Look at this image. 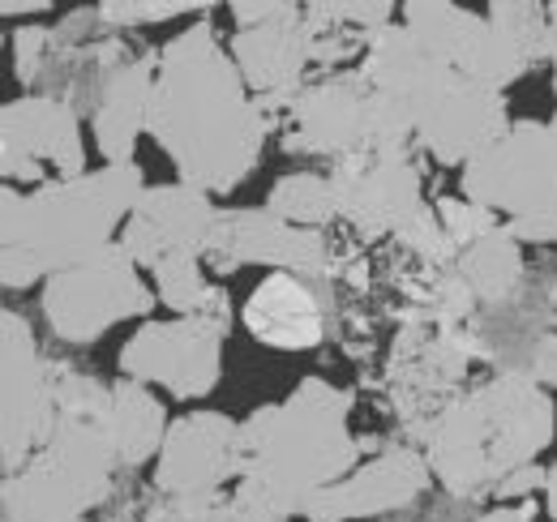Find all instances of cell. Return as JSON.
<instances>
[{
	"mask_svg": "<svg viewBox=\"0 0 557 522\" xmlns=\"http://www.w3.org/2000/svg\"><path fill=\"white\" fill-rule=\"evenodd\" d=\"M245 330L275 351H313L326 338V300L309 278L275 270L245 300Z\"/></svg>",
	"mask_w": 557,
	"mask_h": 522,
	"instance_id": "20",
	"label": "cell"
},
{
	"mask_svg": "<svg viewBox=\"0 0 557 522\" xmlns=\"http://www.w3.org/2000/svg\"><path fill=\"white\" fill-rule=\"evenodd\" d=\"M300 13V4H262V0H236L232 4V17H236V26L245 30V26H271V22H283V17H296Z\"/></svg>",
	"mask_w": 557,
	"mask_h": 522,
	"instance_id": "37",
	"label": "cell"
},
{
	"mask_svg": "<svg viewBox=\"0 0 557 522\" xmlns=\"http://www.w3.org/2000/svg\"><path fill=\"white\" fill-rule=\"evenodd\" d=\"M95 13L103 26H146V22H168L181 13H210V4H198V0H103Z\"/></svg>",
	"mask_w": 557,
	"mask_h": 522,
	"instance_id": "30",
	"label": "cell"
},
{
	"mask_svg": "<svg viewBox=\"0 0 557 522\" xmlns=\"http://www.w3.org/2000/svg\"><path fill=\"white\" fill-rule=\"evenodd\" d=\"M146 522H267L262 514H253L245 501L236 497H214V501H202V506H181V501H168L159 497V506L146 514Z\"/></svg>",
	"mask_w": 557,
	"mask_h": 522,
	"instance_id": "34",
	"label": "cell"
},
{
	"mask_svg": "<svg viewBox=\"0 0 557 522\" xmlns=\"http://www.w3.org/2000/svg\"><path fill=\"white\" fill-rule=\"evenodd\" d=\"M112 446H116V458L125 471L141 467L150 455L163 450V437H168V420H163V402L146 390L134 377H121L112 386V411L103 420Z\"/></svg>",
	"mask_w": 557,
	"mask_h": 522,
	"instance_id": "23",
	"label": "cell"
},
{
	"mask_svg": "<svg viewBox=\"0 0 557 522\" xmlns=\"http://www.w3.org/2000/svg\"><path fill=\"white\" fill-rule=\"evenodd\" d=\"M232 61L240 69L245 86L258 90V108L287 112V103L300 95V77L305 69L318 61V35L309 26V17H283L271 26H245L232 35Z\"/></svg>",
	"mask_w": 557,
	"mask_h": 522,
	"instance_id": "17",
	"label": "cell"
},
{
	"mask_svg": "<svg viewBox=\"0 0 557 522\" xmlns=\"http://www.w3.org/2000/svg\"><path fill=\"white\" fill-rule=\"evenodd\" d=\"M510 236L523 245H557V219H515Z\"/></svg>",
	"mask_w": 557,
	"mask_h": 522,
	"instance_id": "38",
	"label": "cell"
},
{
	"mask_svg": "<svg viewBox=\"0 0 557 522\" xmlns=\"http://www.w3.org/2000/svg\"><path fill=\"white\" fill-rule=\"evenodd\" d=\"M146 133L163 146L181 185L202 194H232L258 167L271 116L249 99L240 69L210 22H194L159 48Z\"/></svg>",
	"mask_w": 557,
	"mask_h": 522,
	"instance_id": "1",
	"label": "cell"
},
{
	"mask_svg": "<svg viewBox=\"0 0 557 522\" xmlns=\"http://www.w3.org/2000/svg\"><path fill=\"white\" fill-rule=\"evenodd\" d=\"M554 420L545 386L497 373L485 386L459 394L420 442L437 484L455 501H481L554 442Z\"/></svg>",
	"mask_w": 557,
	"mask_h": 522,
	"instance_id": "4",
	"label": "cell"
},
{
	"mask_svg": "<svg viewBox=\"0 0 557 522\" xmlns=\"http://www.w3.org/2000/svg\"><path fill=\"white\" fill-rule=\"evenodd\" d=\"M549 125H554V137H557V116H554V121H549Z\"/></svg>",
	"mask_w": 557,
	"mask_h": 522,
	"instance_id": "43",
	"label": "cell"
},
{
	"mask_svg": "<svg viewBox=\"0 0 557 522\" xmlns=\"http://www.w3.org/2000/svg\"><path fill=\"white\" fill-rule=\"evenodd\" d=\"M391 13H395V4H386V0H322V4H309L305 9L309 22H322V26H360L364 35L391 26Z\"/></svg>",
	"mask_w": 557,
	"mask_h": 522,
	"instance_id": "31",
	"label": "cell"
},
{
	"mask_svg": "<svg viewBox=\"0 0 557 522\" xmlns=\"http://www.w3.org/2000/svg\"><path fill=\"white\" fill-rule=\"evenodd\" d=\"M207 258L214 274H236L240 265H275L309 283H322L331 274L326 236L292 227L271 210H219V227Z\"/></svg>",
	"mask_w": 557,
	"mask_h": 522,
	"instance_id": "15",
	"label": "cell"
},
{
	"mask_svg": "<svg viewBox=\"0 0 557 522\" xmlns=\"http://www.w3.org/2000/svg\"><path fill=\"white\" fill-rule=\"evenodd\" d=\"M549 65H554V95H557V4H549Z\"/></svg>",
	"mask_w": 557,
	"mask_h": 522,
	"instance_id": "41",
	"label": "cell"
},
{
	"mask_svg": "<svg viewBox=\"0 0 557 522\" xmlns=\"http://www.w3.org/2000/svg\"><path fill=\"white\" fill-rule=\"evenodd\" d=\"M232 480H245L240 424H232L219 411H194L172 420L154 467V488L168 501L202 506L223 497Z\"/></svg>",
	"mask_w": 557,
	"mask_h": 522,
	"instance_id": "11",
	"label": "cell"
},
{
	"mask_svg": "<svg viewBox=\"0 0 557 522\" xmlns=\"http://www.w3.org/2000/svg\"><path fill=\"white\" fill-rule=\"evenodd\" d=\"M437 219H442V227H446V236L459 245V249H468V245H476L481 236H488L493 227H502L497 223V214L488 210V206H476V201H468V197H437Z\"/></svg>",
	"mask_w": 557,
	"mask_h": 522,
	"instance_id": "33",
	"label": "cell"
},
{
	"mask_svg": "<svg viewBox=\"0 0 557 522\" xmlns=\"http://www.w3.org/2000/svg\"><path fill=\"white\" fill-rule=\"evenodd\" d=\"M476 522H536V501H523V506H497L481 514Z\"/></svg>",
	"mask_w": 557,
	"mask_h": 522,
	"instance_id": "39",
	"label": "cell"
},
{
	"mask_svg": "<svg viewBox=\"0 0 557 522\" xmlns=\"http://www.w3.org/2000/svg\"><path fill=\"white\" fill-rule=\"evenodd\" d=\"M532 65H536V61H532L502 26H493L488 17H476L472 35L463 39L459 57L450 61V69H459L468 82H476V86H485V90H497V95H506V86H515Z\"/></svg>",
	"mask_w": 557,
	"mask_h": 522,
	"instance_id": "25",
	"label": "cell"
},
{
	"mask_svg": "<svg viewBox=\"0 0 557 522\" xmlns=\"http://www.w3.org/2000/svg\"><path fill=\"white\" fill-rule=\"evenodd\" d=\"M510 133L506 95L468 82L463 73L437 95V103L417 121V146H424L437 163H472L493 141Z\"/></svg>",
	"mask_w": 557,
	"mask_h": 522,
	"instance_id": "18",
	"label": "cell"
},
{
	"mask_svg": "<svg viewBox=\"0 0 557 522\" xmlns=\"http://www.w3.org/2000/svg\"><path fill=\"white\" fill-rule=\"evenodd\" d=\"M44 167L57 181L86 176V146L82 125L65 99L57 95H22L0 112V172L4 181H44Z\"/></svg>",
	"mask_w": 557,
	"mask_h": 522,
	"instance_id": "12",
	"label": "cell"
},
{
	"mask_svg": "<svg viewBox=\"0 0 557 522\" xmlns=\"http://www.w3.org/2000/svg\"><path fill=\"white\" fill-rule=\"evenodd\" d=\"M468 201L515 219H557V137L554 125L515 121L502 141L463 167Z\"/></svg>",
	"mask_w": 557,
	"mask_h": 522,
	"instance_id": "7",
	"label": "cell"
},
{
	"mask_svg": "<svg viewBox=\"0 0 557 522\" xmlns=\"http://www.w3.org/2000/svg\"><path fill=\"white\" fill-rule=\"evenodd\" d=\"M141 167L108 163L77 181H48L35 194H0V278L9 291L48 283L112 249L125 214L138 210Z\"/></svg>",
	"mask_w": 557,
	"mask_h": 522,
	"instance_id": "3",
	"label": "cell"
},
{
	"mask_svg": "<svg viewBox=\"0 0 557 522\" xmlns=\"http://www.w3.org/2000/svg\"><path fill=\"white\" fill-rule=\"evenodd\" d=\"M57 402H61V420H99L103 424L112 411V386H103L90 373L57 364Z\"/></svg>",
	"mask_w": 557,
	"mask_h": 522,
	"instance_id": "29",
	"label": "cell"
},
{
	"mask_svg": "<svg viewBox=\"0 0 557 522\" xmlns=\"http://www.w3.org/2000/svg\"><path fill=\"white\" fill-rule=\"evenodd\" d=\"M159 52L134 57L116 69L95 108V141L108 163H134L138 137L150 129V95H154Z\"/></svg>",
	"mask_w": 557,
	"mask_h": 522,
	"instance_id": "21",
	"label": "cell"
},
{
	"mask_svg": "<svg viewBox=\"0 0 557 522\" xmlns=\"http://www.w3.org/2000/svg\"><path fill=\"white\" fill-rule=\"evenodd\" d=\"M369 121H373V86L360 69L331 73L313 86H305L287 103V133L283 146L292 154H318V159H351L369 150Z\"/></svg>",
	"mask_w": 557,
	"mask_h": 522,
	"instance_id": "13",
	"label": "cell"
},
{
	"mask_svg": "<svg viewBox=\"0 0 557 522\" xmlns=\"http://www.w3.org/2000/svg\"><path fill=\"white\" fill-rule=\"evenodd\" d=\"M134 219H141L159 245L168 253H210L214 227H219V210L210 194L194 189V185H154L146 189L134 210Z\"/></svg>",
	"mask_w": 557,
	"mask_h": 522,
	"instance_id": "22",
	"label": "cell"
},
{
	"mask_svg": "<svg viewBox=\"0 0 557 522\" xmlns=\"http://www.w3.org/2000/svg\"><path fill=\"white\" fill-rule=\"evenodd\" d=\"M360 73L369 77V86L377 95H386L391 103H399L412 121H420L437 103V95L459 77V69L437 61L429 48H420L417 39H412L408 26H395V22L369 35Z\"/></svg>",
	"mask_w": 557,
	"mask_h": 522,
	"instance_id": "19",
	"label": "cell"
},
{
	"mask_svg": "<svg viewBox=\"0 0 557 522\" xmlns=\"http://www.w3.org/2000/svg\"><path fill=\"white\" fill-rule=\"evenodd\" d=\"M331 185L339 201V219H348L364 240L399 236L429 206L420 194V172L408 150L395 154H351L331 163Z\"/></svg>",
	"mask_w": 557,
	"mask_h": 522,
	"instance_id": "14",
	"label": "cell"
},
{
	"mask_svg": "<svg viewBox=\"0 0 557 522\" xmlns=\"http://www.w3.org/2000/svg\"><path fill=\"white\" fill-rule=\"evenodd\" d=\"M48 9H52L48 0H30V4H22V0H4V4H0L4 17H13V13H48Z\"/></svg>",
	"mask_w": 557,
	"mask_h": 522,
	"instance_id": "40",
	"label": "cell"
},
{
	"mask_svg": "<svg viewBox=\"0 0 557 522\" xmlns=\"http://www.w3.org/2000/svg\"><path fill=\"white\" fill-rule=\"evenodd\" d=\"M154 291H146L138 265L125 258L121 245L103 249L99 258L82 261L65 274L44 283V318L61 343L86 347L103 338L125 318H146L154 309Z\"/></svg>",
	"mask_w": 557,
	"mask_h": 522,
	"instance_id": "6",
	"label": "cell"
},
{
	"mask_svg": "<svg viewBox=\"0 0 557 522\" xmlns=\"http://www.w3.org/2000/svg\"><path fill=\"white\" fill-rule=\"evenodd\" d=\"M455 274L463 278V287L476 296L481 309L506 304L510 296H519V283H523V249L510 236V227H493L476 245L459 249Z\"/></svg>",
	"mask_w": 557,
	"mask_h": 522,
	"instance_id": "24",
	"label": "cell"
},
{
	"mask_svg": "<svg viewBox=\"0 0 557 522\" xmlns=\"http://www.w3.org/2000/svg\"><path fill=\"white\" fill-rule=\"evenodd\" d=\"M348 411L351 394L322 377H305L283 402L258 407L240 424L245 480L232 497L267 522H287L309 497L348 480L360 458Z\"/></svg>",
	"mask_w": 557,
	"mask_h": 522,
	"instance_id": "2",
	"label": "cell"
},
{
	"mask_svg": "<svg viewBox=\"0 0 557 522\" xmlns=\"http://www.w3.org/2000/svg\"><path fill=\"white\" fill-rule=\"evenodd\" d=\"M549 484V467H541V462H528V467H519L515 475H506L497 488H493V497L506 506L510 497H532V493H541Z\"/></svg>",
	"mask_w": 557,
	"mask_h": 522,
	"instance_id": "36",
	"label": "cell"
},
{
	"mask_svg": "<svg viewBox=\"0 0 557 522\" xmlns=\"http://www.w3.org/2000/svg\"><path fill=\"white\" fill-rule=\"evenodd\" d=\"M429 458L412 446H391L373 462L356 467L348 480L322 488L318 497L305 501V519L309 522H360L382 519V514H399L408 506H417L429 488Z\"/></svg>",
	"mask_w": 557,
	"mask_h": 522,
	"instance_id": "16",
	"label": "cell"
},
{
	"mask_svg": "<svg viewBox=\"0 0 557 522\" xmlns=\"http://www.w3.org/2000/svg\"><path fill=\"white\" fill-rule=\"evenodd\" d=\"M545 506H549V519L557 522V462L549 467V484H545Z\"/></svg>",
	"mask_w": 557,
	"mask_h": 522,
	"instance_id": "42",
	"label": "cell"
},
{
	"mask_svg": "<svg viewBox=\"0 0 557 522\" xmlns=\"http://www.w3.org/2000/svg\"><path fill=\"white\" fill-rule=\"evenodd\" d=\"M48 57H52V30H44V26H17L13 30V65H17L22 86H35L44 77Z\"/></svg>",
	"mask_w": 557,
	"mask_h": 522,
	"instance_id": "35",
	"label": "cell"
},
{
	"mask_svg": "<svg viewBox=\"0 0 557 522\" xmlns=\"http://www.w3.org/2000/svg\"><path fill=\"white\" fill-rule=\"evenodd\" d=\"M472 356H476V343L463 326L412 322L395 338V351H391V402L408 424H417L420 437L459 398L450 390L468 377Z\"/></svg>",
	"mask_w": 557,
	"mask_h": 522,
	"instance_id": "10",
	"label": "cell"
},
{
	"mask_svg": "<svg viewBox=\"0 0 557 522\" xmlns=\"http://www.w3.org/2000/svg\"><path fill=\"white\" fill-rule=\"evenodd\" d=\"M154 291H159V300L172 313L194 318V313H207L219 287H210L207 278H202L198 253H168L154 265Z\"/></svg>",
	"mask_w": 557,
	"mask_h": 522,
	"instance_id": "28",
	"label": "cell"
},
{
	"mask_svg": "<svg viewBox=\"0 0 557 522\" xmlns=\"http://www.w3.org/2000/svg\"><path fill=\"white\" fill-rule=\"evenodd\" d=\"M116 446L99 420H61L57 437L4 480V522H86L112 497Z\"/></svg>",
	"mask_w": 557,
	"mask_h": 522,
	"instance_id": "5",
	"label": "cell"
},
{
	"mask_svg": "<svg viewBox=\"0 0 557 522\" xmlns=\"http://www.w3.org/2000/svg\"><path fill=\"white\" fill-rule=\"evenodd\" d=\"M232 326L227 296L214 291L207 313L176 322H146L121 347V369L141 386H163L172 398H202L219 386V351Z\"/></svg>",
	"mask_w": 557,
	"mask_h": 522,
	"instance_id": "8",
	"label": "cell"
},
{
	"mask_svg": "<svg viewBox=\"0 0 557 522\" xmlns=\"http://www.w3.org/2000/svg\"><path fill=\"white\" fill-rule=\"evenodd\" d=\"M0 415H4V475H17L61 428L57 364L44 360L30 322L0 318Z\"/></svg>",
	"mask_w": 557,
	"mask_h": 522,
	"instance_id": "9",
	"label": "cell"
},
{
	"mask_svg": "<svg viewBox=\"0 0 557 522\" xmlns=\"http://www.w3.org/2000/svg\"><path fill=\"white\" fill-rule=\"evenodd\" d=\"M399 240H404V249H412L417 258L433 261V265H442V270H455V261H459V245L446 236V227H442V219H437L433 206L420 210L417 219L399 232Z\"/></svg>",
	"mask_w": 557,
	"mask_h": 522,
	"instance_id": "32",
	"label": "cell"
},
{
	"mask_svg": "<svg viewBox=\"0 0 557 522\" xmlns=\"http://www.w3.org/2000/svg\"><path fill=\"white\" fill-rule=\"evenodd\" d=\"M476 17L481 13H468V9H459L450 0H408L404 4V26L412 30V39L420 48H429L437 61H446V65L459 57V48L472 35Z\"/></svg>",
	"mask_w": 557,
	"mask_h": 522,
	"instance_id": "26",
	"label": "cell"
},
{
	"mask_svg": "<svg viewBox=\"0 0 557 522\" xmlns=\"http://www.w3.org/2000/svg\"><path fill=\"white\" fill-rule=\"evenodd\" d=\"M267 210L275 219H283V223H292V227H305V232H318L322 223L339 219L335 185H331V176H318V172L283 176L275 189H271Z\"/></svg>",
	"mask_w": 557,
	"mask_h": 522,
	"instance_id": "27",
	"label": "cell"
}]
</instances>
